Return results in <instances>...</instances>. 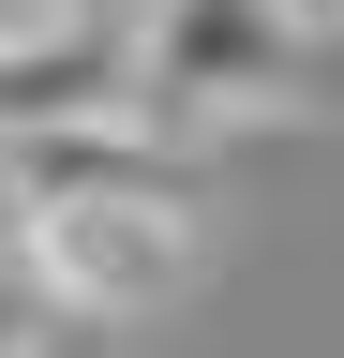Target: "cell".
<instances>
[{"label": "cell", "mask_w": 344, "mask_h": 358, "mask_svg": "<svg viewBox=\"0 0 344 358\" xmlns=\"http://www.w3.org/2000/svg\"><path fill=\"white\" fill-rule=\"evenodd\" d=\"M270 15H284L299 45H344V0H270Z\"/></svg>", "instance_id": "277c9868"}, {"label": "cell", "mask_w": 344, "mask_h": 358, "mask_svg": "<svg viewBox=\"0 0 344 358\" xmlns=\"http://www.w3.org/2000/svg\"><path fill=\"white\" fill-rule=\"evenodd\" d=\"M120 90L165 134H225V120H299L315 105V45H299L270 0H135L120 15Z\"/></svg>", "instance_id": "7a4b0ae2"}, {"label": "cell", "mask_w": 344, "mask_h": 358, "mask_svg": "<svg viewBox=\"0 0 344 358\" xmlns=\"http://www.w3.org/2000/svg\"><path fill=\"white\" fill-rule=\"evenodd\" d=\"M120 0H0V60H15V45H60V30H105Z\"/></svg>", "instance_id": "3957f363"}, {"label": "cell", "mask_w": 344, "mask_h": 358, "mask_svg": "<svg viewBox=\"0 0 344 358\" xmlns=\"http://www.w3.org/2000/svg\"><path fill=\"white\" fill-rule=\"evenodd\" d=\"M0 239H15V268L46 284V313H75V329H135V313H165V299L209 268V209H195V179H135V194L15 209Z\"/></svg>", "instance_id": "6da1fadb"}]
</instances>
